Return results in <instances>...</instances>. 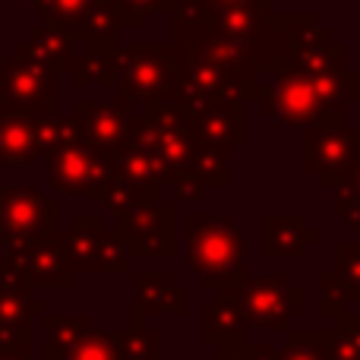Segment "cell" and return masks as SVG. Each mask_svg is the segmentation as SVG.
Listing matches in <instances>:
<instances>
[{
	"mask_svg": "<svg viewBox=\"0 0 360 360\" xmlns=\"http://www.w3.org/2000/svg\"><path fill=\"white\" fill-rule=\"evenodd\" d=\"M243 256L247 240L237 221L215 212H196L186 218V266L199 275L205 288H215L218 294L247 278Z\"/></svg>",
	"mask_w": 360,
	"mask_h": 360,
	"instance_id": "1",
	"label": "cell"
},
{
	"mask_svg": "<svg viewBox=\"0 0 360 360\" xmlns=\"http://www.w3.org/2000/svg\"><path fill=\"white\" fill-rule=\"evenodd\" d=\"M130 143L152 158L162 171V184L193 171V158L199 149V130L193 114L180 101L174 105L139 108L130 117Z\"/></svg>",
	"mask_w": 360,
	"mask_h": 360,
	"instance_id": "2",
	"label": "cell"
},
{
	"mask_svg": "<svg viewBox=\"0 0 360 360\" xmlns=\"http://www.w3.org/2000/svg\"><path fill=\"white\" fill-rule=\"evenodd\" d=\"M180 98L171 41H133L120 48V73L114 101L130 105H174Z\"/></svg>",
	"mask_w": 360,
	"mask_h": 360,
	"instance_id": "3",
	"label": "cell"
},
{
	"mask_svg": "<svg viewBox=\"0 0 360 360\" xmlns=\"http://www.w3.org/2000/svg\"><path fill=\"white\" fill-rule=\"evenodd\" d=\"M177 44H186L190 51L202 54L205 60L218 63L234 73L250 76H266L278 73V41H275V16L269 25L256 32H243V35H224V32H205L193 29L186 35L171 38Z\"/></svg>",
	"mask_w": 360,
	"mask_h": 360,
	"instance_id": "4",
	"label": "cell"
},
{
	"mask_svg": "<svg viewBox=\"0 0 360 360\" xmlns=\"http://www.w3.org/2000/svg\"><path fill=\"white\" fill-rule=\"evenodd\" d=\"M221 297H231L243 313V323L256 329L288 332L291 319L304 313V288L294 285L285 272L275 275H247L234 288L218 291Z\"/></svg>",
	"mask_w": 360,
	"mask_h": 360,
	"instance_id": "5",
	"label": "cell"
},
{
	"mask_svg": "<svg viewBox=\"0 0 360 360\" xmlns=\"http://www.w3.org/2000/svg\"><path fill=\"white\" fill-rule=\"evenodd\" d=\"M171 51H174V73H177V86H180L177 101H184V105L186 101H199V98L259 101L266 95V76L224 70L177 41H171Z\"/></svg>",
	"mask_w": 360,
	"mask_h": 360,
	"instance_id": "6",
	"label": "cell"
},
{
	"mask_svg": "<svg viewBox=\"0 0 360 360\" xmlns=\"http://www.w3.org/2000/svg\"><path fill=\"white\" fill-rule=\"evenodd\" d=\"M57 240H60V250L73 272H92V275L133 272V259L127 253L124 240L114 234V228H108L101 215H76L70 228H60Z\"/></svg>",
	"mask_w": 360,
	"mask_h": 360,
	"instance_id": "7",
	"label": "cell"
},
{
	"mask_svg": "<svg viewBox=\"0 0 360 360\" xmlns=\"http://www.w3.org/2000/svg\"><path fill=\"white\" fill-rule=\"evenodd\" d=\"M357 152H360V130L351 124L307 127L304 139H300V165L326 190H345Z\"/></svg>",
	"mask_w": 360,
	"mask_h": 360,
	"instance_id": "8",
	"label": "cell"
},
{
	"mask_svg": "<svg viewBox=\"0 0 360 360\" xmlns=\"http://www.w3.org/2000/svg\"><path fill=\"white\" fill-rule=\"evenodd\" d=\"M44 168L54 193L67 199H95L101 202L105 186L114 180V165L108 152L89 149L79 139L67 146H57L44 155Z\"/></svg>",
	"mask_w": 360,
	"mask_h": 360,
	"instance_id": "9",
	"label": "cell"
},
{
	"mask_svg": "<svg viewBox=\"0 0 360 360\" xmlns=\"http://www.w3.org/2000/svg\"><path fill=\"white\" fill-rule=\"evenodd\" d=\"M60 105V79L57 73L10 54L0 60V108L13 117L57 111Z\"/></svg>",
	"mask_w": 360,
	"mask_h": 360,
	"instance_id": "10",
	"label": "cell"
},
{
	"mask_svg": "<svg viewBox=\"0 0 360 360\" xmlns=\"http://www.w3.org/2000/svg\"><path fill=\"white\" fill-rule=\"evenodd\" d=\"M174 199L162 196L114 218V234L124 240L130 259H171L174 256Z\"/></svg>",
	"mask_w": 360,
	"mask_h": 360,
	"instance_id": "11",
	"label": "cell"
},
{
	"mask_svg": "<svg viewBox=\"0 0 360 360\" xmlns=\"http://www.w3.org/2000/svg\"><path fill=\"white\" fill-rule=\"evenodd\" d=\"M6 253L0 272L16 278L25 288H70L76 281V272L70 269L67 256L60 250L57 237H41V240H13L4 237Z\"/></svg>",
	"mask_w": 360,
	"mask_h": 360,
	"instance_id": "12",
	"label": "cell"
},
{
	"mask_svg": "<svg viewBox=\"0 0 360 360\" xmlns=\"http://www.w3.org/2000/svg\"><path fill=\"white\" fill-rule=\"evenodd\" d=\"M259 114L275 120L278 127H316V124H335L319 101L316 89L300 73H275L272 82H266V95L259 101Z\"/></svg>",
	"mask_w": 360,
	"mask_h": 360,
	"instance_id": "13",
	"label": "cell"
},
{
	"mask_svg": "<svg viewBox=\"0 0 360 360\" xmlns=\"http://www.w3.org/2000/svg\"><path fill=\"white\" fill-rule=\"evenodd\" d=\"M0 231L13 240H41L60 234V205L48 199L35 186H4L0 205Z\"/></svg>",
	"mask_w": 360,
	"mask_h": 360,
	"instance_id": "14",
	"label": "cell"
},
{
	"mask_svg": "<svg viewBox=\"0 0 360 360\" xmlns=\"http://www.w3.org/2000/svg\"><path fill=\"white\" fill-rule=\"evenodd\" d=\"M76 117V133H79V143L89 149L98 152H111L117 146H124L130 139V117L133 111L130 101H86L76 98L73 111Z\"/></svg>",
	"mask_w": 360,
	"mask_h": 360,
	"instance_id": "15",
	"label": "cell"
},
{
	"mask_svg": "<svg viewBox=\"0 0 360 360\" xmlns=\"http://www.w3.org/2000/svg\"><path fill=\"white\" fill-rule=\"evenodd\" d=\"M130 326H146V319L158 313H171V316L190 313V291L177 285L171 272H130Z\"/></svg>",
	"mask_w": 360,
	"mask_h": 360,
	"instance_id": "16",
	"label": "cell"
},
{
	"mask_svg": "<svg viewBox=\"0 0 360 360\" xmlns=\"http://www.w3.org/2000/svg\"><path fill=\"white\" fill-rule=\"evenodd\" d=\"M184 105V101H180ZM199 130V143H224L243 146L247 143V101L237 98H199L186 101Z\"/></svg>",
	"mask_w": 360,
	"mask_h": 360,
	"instance_id": "17",
	"label": "cell"
},
{
	"mask_svg": "<svg viewBox=\"0 0 360 360\" xmlns=\"http://www.w3.org/2000/svg\"><path fill=\"white\" fill-rule=\"evenodd\" d=\"M313 243H319V231L300 215H259L262 259H300Z\"/></svg>",
	"mask_w": 360,
	"mask_h": 360,
	"instance_id": "18",
	"label": "cell"
},
{
	"mask_svg": "<svg viewBox=\"0 0 360 360\" xmlns=\"http://www.w3.org/2000/svg\"><path fill=\"white\" fill-rule=\"evenodd\" d=\"M120 29H136L133 19L120 10V0H92L82 19L76 22L70 41L92 48H117V32Z\"/></svg>",
	"mask_w": 360,
	"mask_h": 360,
	"instance_id": "19",
	"label": "cell"
},
{
	"mask_svg": "<svg viewBox=\"0 0 360 360\" xmlns=\"http://www.w3.org/2000/svg\"><path fill=\"white\" fill-rule=\"evenodd\" d=\"M202 342L215 351H240L247 345V323L231 297L215 294L202 304Z\"/></svg>",
	"mask_w": 360,
	"mask_h": 360,
	"instance_id": "20",
	"label": "cell"
},
{
	"mask_svg": "<svg viewBox=\"0 0 360 360\" xmlns=\"http://www.w3.org/2000/svg\"><path fill=\"white\" fill-rule=\"evenodd\" d=\"M73 48L76 44L70 41L67 32L41 22V25H35V29L29 32L25 41L16 44L13 54L25 57V60H32V63H38V67H44V70H51V73L60 76L63 70H70V63H73V57H76Z\"/></svg>",
	"mask_w": 360,
	"mask_h": 360,
	"instance_id": "21",
	"label": "cell"
},
{
	"mask_svg": "<svg viewBox=\"0 0 360 360\" xmlns=\"http://www.w3.org/2000/svg\"><path fill=\"white\" fill-rule=\"evenodd\" d=\"M35 158H38V146H35L32 117L0 114V165H6V168H25Z\"/></svg>",
	"mask_w": 360,
	"mask_h": 360,
	"instance_id": "22",
	"label": "cell"
},
{
	"mask_svg": "<svg viewBox=\"0 0 360 360\" xmlns=\"http://www.w3.org/2000/svg\"><path fill=\"white\" fill-rule=\"evenodd\" d=\"M35 316H44V304L32 297V288L19 285L16 278L0 272V332L29 329Z\"/></svg>",
	"mask_w": 360,
	"mask_h": 360,
	"instance_id": "23",
	"label": "cell"
},
{
	"mask_svg": "<svg viewBox=\"0 0 360 360\" xmlns=\"http://www.w3.org/2000/svg\"><path fill=\"white\" fill-rule=\"evenodd\" d=\"M111 155V165H114V174L124 177L127 184H136L143 190H152V193H165V184H162V171L158 165L152 162L146 152H139L136 146L127 139L124 146L108 152Z\"/></svg>",
	"mask_w": 360,
	"mask_h": 360,
	"instance_id": "24",
	"label": "cell"
},
{
	"mask_svg": "<svg viewBox=\"0 0 360 360\" xmlns=\"http://www.w3.org/2000/svg\"><path fill=\"white\" fill-rule=\"evenodd\" d=\"M70 73H73V82L79 89L89 86V82L114 89L117 86V73H120V48H92L86 54L73 57Z\"/></svg>",
	"mask_w": 360,
	"mask_h": 360,
	"instance_id": "25",
	"label": "cell"
},
{
	"mask_svg": "<svg viewBox=\"0 0 360 360\" xmlns=\"http://www.w3.org/2000/svg\"><path fill=\"white\" fill-rule=\"evenodd\" d=\"M231 152L234 146H224V143H199L196 158H193V174L202 186H231Z\"/></svg>",
	"mask_w": 360,
	"mask_h": 360,
	"instance_id": "26",
	"label": "cell"
},
{
	"mask_svg": "<svg viewBox=\"0 0 360 360\" xmlns=\"http://www.w3.org/2000/svg\"><path fill=\"white\" fill-rule=\"evenodd\" d=\"M44 332H48L44 357L60 360L89 332V316H82V313H76V316H54V313H44Z\"/></svg>",
	"mask_w": 360,
	"mask_h": 360,
	"instance_id": "27",
	"label": "cell"
},
{
	"mask_svg": "<svg viewBox=\"0 0 360 360\" xmlns=\"http://www.w3.org/2000/svg\"><path fill=\"white\" fill-rule=\"evenodd\" d=\"M120 360H162V332L149 326H130V329H111Z\"/></svg>",
	"mask_w": 360,
	"mask_h": 360,
	"instance_id": "28",
	"label": "cell"
},
{
	"mask_svg": "<svg viewBox=\"0 0 360 360\" xmlns=\"http://www.w3.org/2000/svg\"><path fill=\"white\" fill-rule=\"evenodd\" d=\"M332 278L345 291V297L360 304V243H335L332 247Z\"/></svg>",
	"mask_w": 360,
	"mask_h": 360,
	"instance_id": "29",
	"label": "cell"
},
{
	"mask_svg": "<svg viewBox=\"0 0 360 360\" xmlns=\"http://www.w3.org/2000/svg\"><path fill=\"white\" fill-rule=\"evenodd\" d=\"M165 193H152V190H143V186L136 184H127L124 177L114 174V180L105 186V196H101V205H105L108 212H111L114 218L127 215V212L139 209V205L146 202H155V199H162Z\"/></svg>",
	"mask_w": 360,
	"mask_h": 360,
	"instance_id": "30",
	"label": "cell"
},
{
	"mask_svg": "<svg viewBox=\"0 0 360 360\" xmlns=\"http://www.w3.org/2000/svg\"><path fill=\"white\" fill-rule=\"evenodd\" d=\"M278 360H329V335L326 329H291Z\"/></svg>",
	"mask_w": 360,
	"mask_h": 360,
	"instance_id": "31",
	"label": "cell"
},
{
	"mask_svg": "<svg viewBox=\"0 0 360 360\" xmlns=\"http://www.w3.org/2000/svg\"><path fill=\"white\" fill-rule=\"evenodd\" d=\"M92 0H32V10L38 13L44 25H54V29L73 35L76 22L82 19V13L89 10Z\"/></svg>",
	"mask_w": 360,
	"mask_h": 360,
	"instance_id": "32",
	"label": "cell"
},
{
	"mask_svg": "<svg viewBox=\"0 0 360 360\" xmlns=\"http://www.w3.org/2000/svg\"><path fill=\"white\" fill-rule=\"evenodd\" d=\"M329 335V360H360V313H345L335 319Z\"/></svg>",
	"mask_w": 360,
	"mask_h": 360,
	"instance_id": "33",
	"label": "cell"
},
{
	"mask_svg": "<svg viewBox=\"0 0 360 360\" xmlns=\"http://www.w3.org/2000/svg\"><path fill=\"white\" fill-rule=\"evenodd\" d=\"M60 360H120V351H117V345H114L111 332L89 329Z\"/></svg>",
	"mask_w": 360,
	"mask_h": 360,
	"instance_id": "34",
	"label": "cell"
},
{
	"mask_svg": "<svg viewBox=\"0 0 360 360\" xmlns=\"http://www.w3.org/2000/svg\"><path fill=\"white\" fill-rule=\"evenodd\" d=\"M316 288H319V304L316 310L329 319H342L348 313V297L345 291L338 288V281L332 278V272H319L316 275Z\"/></svg>",
	"mask_w": 360,
	"mask_h": 360,
	"instance_id": "35",
	"label": "cell"
},
{
	"mask_svg": "<svg viewBox=\"0 0 360 360\" xmlns=\"http://www.w3.org/2000/svg\"><path fill=\"white\" fill-rule=\"evenodd\" d=\"M174 4L177 0H120V10L133 19L136 29H143V25L149 22V16H155V13H168L171 16V13H174Z\"/></svg>",
	"mask_w": 360,
	"mask_h": 360,
	"instance_id": "36",
	"label": "cell"
},
{
	"mask_svg": "<svg viewBox=\"0 0 360 360\" xmlns=\"http://www.w3.org/2000/svg\"><path fill=\"white\" fill-rule=\"evenodd\" d=\"M332 215L342 218L354 231H360V199L348 190H335V196H332Z\"/></svg>",
	"mask_w": 360,
	"mask_h": 360,
	"instance_id": "37",
	"label": "cell"
},
{
	"mask_svg": "<svg viewBox=\"0 0 360 360\" xmlns=\"http://www.w3.org/2000/svg\"><path fill=\"white\" fill-rule=\"evenodd\" d=\"M240 360H278V348L269 342H247L240 348Z\"/></svg>",
	"mask_w": 360,
	"mask_h": 360,
	"instance_id": "38",
	"label": "cell"
},
{
	"mask_svg": "<svg viewBox=\"0 0 360 360\" xmlns=\"http://www.w3.org/2000/svg\"><path fill=\"white\" fill-rule=\"evenodd\" d=\"M205 6H259V10H275V0H202Z\"/></svg>",
	"mask_w": 360,
	"mask_h": 360,
	"instance_id": "39",
	"label": "cell"
},
{
	"mask_svg": "<svg viewBox=\"0 0 360 360\" xmlns=\"http://www.w3.org/2000/svg\"><path fill=\"white\" fill-rule=\"evenodd\" d=\"M345 190L354 193V196L360 199V152H357L354 165H351V171H348V184H345Z\"/></svg>",
	"mask_w": 360,
	"mask_h": 360,
	"instance_id": "40",
	"label": "cell"
},
{
	"mask_svg": "<svg viewBox=\"0 0 360 360\" xmlns=\"http://www.w3.org/2000/svg\"><path fill=\"white\" fill-rule=\"evenodd\" d=\"M345 86H348V101H360V70H348Z\"/></svg>",
	"mask_w": 360,
	"mask_h": 360,
	"instance_id": "41",
	"label": "cell"
},
{
	"mask_svg": "<svg viewBox=\"0 0 360 360\" xmlns=\"http://www.w3.org/2000/svg\"><path fill=\"white\" fill-rule=\"evenodd\" d=\"M0 360H35V357H32V348H22V351H0Z\"/></svg>",
	"mask_w": 360,
	"mask_h": 360,
	"instance_id": "42",
	"label": "cell"
},
{
	"mask_svg": "<svg viewBox=\"0 0 360 360\" xmlns=\"http://www.w3.org/2000/svg\"><path fill=\"white\" fill-rule=\"evenodd\" d=\"M205 360H240V351H215V354Z\"/></svg>",
	"mask_w": 360,
	"mask_h": 360,
	"instance_id": "43",
	"label": "cell"
},
{
	"mask_svg": "<svg viewBox=\"0 0 360 360\" xmlns=\"http://www.w3.org/2000/svg\"><path fill=\"white\" fill-rule=\"evenodd\" d=\"M0 205H4V186H0Z\"/></svg>",
	"mask_w": 360,
	"mask_h": 360,
	"instance_id": "44",
	"label": "cell"
},
{
	"mask_svg": "<svg viewBox=\"0 0 360 360\" xmlns=\"http://www.w3.org/2000/svg\"><path fill=\"white\" fill-rule=\"evenodd\" d=\"M41 360H54V357H44V354H41Z\"/></svg>",
	"mask_w": 360,
	"mask_h": 360,
	"instance_id": "45",
	"label": "cell"
},
{
	"mask_svg": "<svg viewBox=\"0 0 360 360\" xmlns=\"http://www.w3.org/2000/svg\"><path fill=\"white\" fill-rule=\"evenodd\" d=\"M357 234H360V231H357Z\"/></svg>",
	"mask_w": 360,
	"mask_h": 360,
	"instance_id": "46",
	"label": "cell"
}]
</instances>
